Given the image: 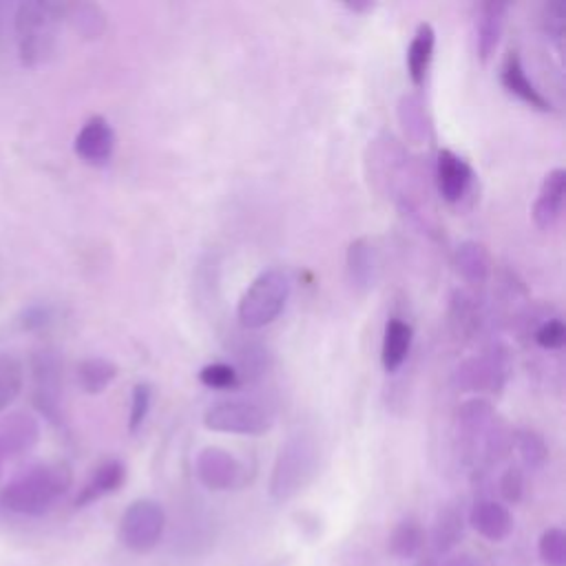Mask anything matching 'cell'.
<instances>
[{
	"instance_id": "25",
	"label": "cell",
	"mask_w": 566,
	"mask_h": 566,
	"mask_svg": "<svg viewBox=\"0 0 566 566\" xmlns=\"http://www.w3.org/2000/svg\"><path fill=\"white\" fill-rule=\"evenodd\" d=\"M116 378H118V365L107 359L94 356V359H85L78 365V385L87 394H103Z\"/></svg>"
},
{
	"instance_id": "18",
	"label": "cell",
	"mask_w": 566,
	"mask_h": 566,
	"mask_svg": "<svg viewBox=\"0 0 566 566\" xmlns=\"http://www.w3.org/2000/svg\"><path fill=\"white\" fill-rule=\"evenodd\" d=\"M504 19H506V6L502 3H482L478 8L476 50L482 63H487L495 54L502 30H504Z\"/></svg>"
},
{
	"instance_id": "32",
	"label": "cell",
	"mask_w": 566,
	"mask_h": 566,
	"mask_svg": "<svg viewBox=\"0 0 566 566\" xmlns=\"http://www.w3.org/2000/svg\"><path fill=\"white\" fill-rule=\"evenodd\" d=\"M153 405V387L149 383H138L131 392V412H129V431L136 434L147 423V416Z\"/></svg>"
},
{
	"instance_id": "19",
	"label": "cell",
	"mask_w": 566,
	"mask_h": 566,
	"mask_svg": "<svg viewBox=\"0 0 566 566\" xmlns=\"http://www.w3.org/2000/svg\"><path fill=\"white\" fill-rule=\"evenodd\" d=\"M414 341V330L403 319H389L383 330V345H381V361L385 372H396L409 356Z\"/></svg>"
},
{
	"instance_id": "26",
	"label": "cell",
	"mask_w": 566,
	"mask_h": 566,
	"mask_svg": "<svg viewBox=\"0 0 566 566\" xmlns=\"http://www.w3.org/2000/svg\"><path fill=\"white\" fill-rule=\"evenodd\" d=\"M25 367L12 354H0V412L8 409L23 392Z\"/></svg>"
},
{
	"instance_id": "9",
	"label": "cell",
	"mask_w": 566,
	"mask_h": 566,
	"mask_svg": "<svg viewBox=\"0 0 566 566\" xmlns=\"http://www.w3.org/2000/svg\"><path fill=\"white\" fill-rule=\"evenodd\" d=\"M34 383H36V405L54 423L61 418V396H63V365L56 352H41L34 361Z\"/></svg>"
},
{
	"instance_id": "37",
	"label": "cell",
	"mask_w": 566,
	"mask_h": 566,
	"mask_svg": "<svg viewBox=\"0 0 566 566\" xmlns=\"http://www.w3.org/2000/svg\"><path fill=\"white\" fill-rule=\"evenodd\" d=\"M21 321H23V328H28V330L45 328L52 321V310L47 306H32L25 310Z\"/></svg>"
},
{
	"instance_id": "1",
	"label": "cell",
	"mask_w": 566,
	"mask_h": 566,
	"mask_svg": "<svg viewBox=\"0 0 566 566\" xmlns=\"http://www.w3.org/2000/svg\"><path fill=\"white\" fill-rule=\"evenodd\" d=\"M72 482L74 473L65 462L36 464L3 489L0 504L19 515H45L72 489Z\"/></svg>"
},
{
	"instance_id": "29",
	"label": "cell",
	"mask_w": 566,
	"mask_h": 566,
	"mask_svg": "<svg viewBox=\"0 0 566 566\" xmlns=\"http://www.w3.org/2000/svg\"><path fill=\"white\" fill-rule=\"evenodd\" d=\"M513 447L517 449L522 462L528 469H540L548 460V447L544 438L535 429H517L513 431Z\"/></svg>"
},
{
	"instance_id": "36",
	"label": "cell",
	"mask_w": 566,
	"mask_h": 566,
	"mask_svg": "<svg viewBox=\"0 0 566 566\" xmlns=\"http://www.w3.org/2000/svg\"><path fill=\"white\" fill-rule=\"evenodd\" d=\"M542 28L548 39H553L557 45L564 36V8L559 3H548L542 14Z\"/></svg>"
},
{
	"instance_id": "10",
	"label": "cell",
	"mask_w": 566,
	"mask_h": 566,
	"mask_svg": "<svg viewBox=\"0 0 566 566\" xmlns=\"http://www.w3.org/2000/svg\"><path fill=\"white\" fill-rule=\"evenodd\" d=\"M76 153L83 162L92 167H105L111 162L116 151V134L107 118L94 116L89 118L81 134L76 136Z\"/></svg>"
},
{
	"instance_id": "6",
	"label": "cell",
	"mask_w": 566,
	"mask_h": 566,
	"mask_svg": "<svg viewBox=\"0 0 566 566\" xmlns=\"http://www.w3.org/2000/svg\"><path fill=\"white\" fill-rule=\"evenodd\" d=\"M167 511L158 500L140 498L127 506L120 517V542L134 553L153 551L164 537Z\"/></svg>"
},
{
	"instance_id": "17",
	"label": "cell",
	"mask_w": 566,
	"mask_h": 566,
	"mask_svg": "<svg viewBox=\"0 0 566 566\" xmlns=\"http://www.w3.org/2000/svg\"><path fill=\"white\" fill-rule=\"evenodd\" d=\"M125 480H127V467L116 458L105 460L103 464L96 467V471L92 473V478L87 480V484L83 487V491L78 493L74 504L78 509L89 506V504L98 502L100 498L116 493L125 484Z\"/></svg>"
},
{
	"instance_id": "41",
	"label": "cell",
	"mask_w": 566,
	"mask_h": 566,
	"mask_svg": "<svg viewBox=\"0 0 566 566\" xmlns=\"http://www.w3.org/2000/svg\"><path fill=\"white\" fill-rule=\"evenodd\" d=\"M3 464H6V458L0 456V476H3Z\"/></svg>"
},
{
	"instance_id": "35",
	"label": "cell",
	"mask_w": 566,
	"mask_h": 566,
	"mask_svg": "<svg viewBox=\"0 0 566 566\" xmlns=\"http://www.w3.org/2000/svg\"><path fill=\"white\" fill-rule=\"evenodd\" d=\"M498 491L506 504H517L524 495V476L520 467H506L498 478Z\"/></svg>"
},
{
	"instance_id": "8",
	"label": "cell",
	"mask_w": 566,
	"mask_h": 566,
	"mask_svg": "<svg viewBox=\"0 0 566 566\" xmlns=\"http://www.w3.org/2000/svg\"><path fill=\"white\" fill-rule=\"evenodd\" d=\"M197 480L211 491L239 489L246 482V467L222 447H204L195 458Z\"/></svg>"
},
{
	"instance_id": "20",
	"label": "cell",
	"mask_w": 566,
	"mask_h": 566,
	"mask_svg": "<svg viewBox=\"0 0 566 566\" xmlns=\"http://www.w3.org/2000/svg\"><path fill=\"white\" fill-rule=\"evenodd\" d=\"M434 47H436V32L429 23L418 25L409 47H407V74L414 87H423L434 61Z\"/></svg>"
},
{
	"instance_id": "2",
	"label": "cell",
	"mask_w": 566,
	"mask_h": 566,
	"mask_svg": "<svg viewBox=\"0 0 566 566\" xmlns=\"http://www.w3.org/2000/svg\"><path fill=\"white\" fill-rule=\"evenodd\" d=\"M319 445L308 431L290 436L277 451L273 473H270V498L275 502H288L299 495L319 473Z\"/></svg>"
},
{
	"instance_id": "7",
	"label": "cell",
	"mask_w": 566,
	"mask_h": 566,
	"mask_svg": "<svg viewBox=\"0 0 566 566\" xmlns=\"http://www.w3.org/2000/svg\"><path fill=\"white\" fill-rule=\"evenodd\" d=\"M511 374V359L504 348H493L480 356L467 359L456 370L460 392H500Z\"/></svg>"
},
{
	"instance_id": "14",
	"label": "cell",
	"mask_w": 566,
	"mask_h": 566,
	"mask_svg": "<svg viewBox=\"0 0 566 566\" xmlns=\"http://www.w3.org/2000/svg\"><path fill=\"white\" fill-rule=\"evenodd\" d=\"M469 524L489 542H504L515 526L509 506L491 498H482L471 506Z\"/></svg>"
},
{
	"instance_id": "22",
	"label": "cell",
	"mask_w": 566,
	"mask_h": 566,
	"mask_svg": "<svg viewBox=\"0 0 566 566\" xmlns=\"http://www.w3.org/2000/svg\"><path fill=\"white\" fill-rule=\"evenodd\" d=\"M453 264H456L458 275L467 284H484L489 279L491 259H489L487 248L482 244H478V242H462L456 248Z\"/></svg>"
},
{
	"instance_id": "4",
	"label": "cell",
	"mask_w": 566,
	"mask_h": 566,
	"mask_svg": "<svg viewBox=\"0 0 566 566\" xmlns=\"http://www.w3.org/2000/svg\"><path fill=\"white\" fill-rule=\"evenodd\" d=\"M292 292L290 277L279 270L270 268L264 270L242 295L237 306V319L244 330H261L279 319L286 310L288 299Z\"/></svg>"
},
{
	"instance_id": "5",
	"label": "cell",
	"mask_w": 566,
	"mask_h": 566,
	"mask_svg": "<svg viewBox=\"0 0 566 566\" xmlns=\"http://www.w3.org/2000/svg\"><path fill=\"white\" fill-rule=\"evenodd\" d=\"M275 423L273 412L250 398H228L209 407L204 414V425L217 434H235V436H261L270 431Z\"/></svg>"
},
{
	"instance_id": "24",
	"label": "cell",
	"mask_w": 566,
	"mask_h": 566,
	"mask_svg": "<svg viewBox=\"0 0 566 566\" xmlns=\"http://www.w3.org/2000/svg\"><path fill=\"white\" fill-rule=\"evenodd\" d=\"M493 409L487 401L482 398H471L467 401L464 405H460L458 409V416H456V423H458V429L460 434L467 438V440H476V438H484L487 429L491 427L493 423Z\"/></svg>"
},
{
	"instance_id": "34",
	"label": "cell",
	"mask_w": 566,
	"mask_h": 566,
	"mask_svg": "<svg viewBox=\"0 0 566 566\" xmlns=\"http://www.w3.org/2000/svg\"><path fill=\"white\" fill-rule=\"evenodd\" d=\"M535 343L544 350H562L566 343V325L562 319H546L535 330Z\"/></svg>"
},
{
	"instance_id": "11",
	"label": "cell",
	"mask_w": 566,
	"mask_h": 566,
	"mask_svg": "<svg viewBox=\"0 0 566 566\" xmlns=\"http://www.w3.org/2000/svg\"><path fill=\"white\" fill-rule=\"evenodd\" d=\"M41 425L28 412H14L0 420V456L12 458L32 451L39 445Z\"/></svg>"
},
{
	"instance_id": "15",
	"label": "cell",
	"mask_w": 566,
	"mask_h": 566,
	"mask_svg": "<svg viewBox=\"0 0 566 566\" xmlns=\"http://www.w3.org/2000/svg\"><path fill=\"white\" fill-rule=\"evenodd\" d=\"M564 195H566V171L553 169L551 173H546L531 211L537 228L548 231L559 222L562 209H564Z\"/></svg>"
},
{
	"instance_id": "3",
	"label": "cell",
	"mask_w": 566,
	"mask_h": 566,
	"mask_svg": "<svg viewBox=\"0 0 566 566\" xmlns=\"http://www.w3.org/2000/svg\"><path fill=\"white\" fill-rule=\"evenodd\" d=\"M67 17L63 3H21L17 12L19 52L25 67H39L56 52V30Z\"/></svg>"
},
{
	"instance_id": "13",
	"label": "cell",
	"mask_w": 566,
	"mask_h": 566,
	"mask_svg": "<svg viewBox=\"0 0 566 566\" xmlns=\"http://www.w3.org/2000/svg\"><path fill=\"white\" fill-rule=\"evenodd\" d=\"M500 83L513 98H517L526 107H531L540 114H551L553 111L551 100L528 81L517 52H509V56L504 58L502 72H500Z\"/></svg>"
},
{
	"instance_id": "23",
	"label": "cell",
	"mask_w": 566,
	"mask_h": 566,
	"mask_svg": "<svg viewBox=\"0 0 566 566\" xmlns=\"http://www.w3.org/2000/svg\"><path fill=\"white\" fill-rule=\"evenodd\" d=\"M425 540H427V535H425L423 524L414 517H405L392 528L387 548L398 559H414L425 548Z\"/></svg>"
},
{
	"instance_id": "30",
	"label": "cell",
	"mask_w": 566,
	"mask_h": 566,
	"mask_svg": "<svg viewBox=\"0 0 566 566\" xmlns=\"http://www.w3.org/2000/svg\"><path fill=\"white\" fill-rule=\"evenodd\" d=\"M537 555L542 566H566V531L548 526L537 540Z\"/></svg>"
},
{
	"instance_id": "28",
	"label": "cell",
	"mask_w": 566,
	"mask_h": 566,
	"mask_svg": "<svg viewBox=\"0 0 566 566\" xmlns=\"http://www.w3.org/2000/svg\"><path fill=\"white\" fill-rule=\"evenodd\" d=\"M78 34L85 39H100L107 30V17L98 6H67V17Z\"/></svg>"
},
{
	"instance_id": "39",
	"label": "cell",
	"mask_w": 566,
	"mask_h": 566,
	"mask_svg": "<svg viewBox=\"0 0 566 566\" xmlns=\"http://www.w3.org/2000/svg\"><path fill=\"white\" fill-rule=\"evenodd\" d=\"M345 8L354 14H363V12H372L374 6L372 3H345Z\"/></svg>"
},
{
	"instance_id": "31",
	"label": "cell",
	"mask_w": 566,
	"mask_h": 566,
	"mask_svg": "<svg viewBox=\"0 0 566 566\" xmlns=\"http://www.w3.org/2000/svg\"><path fill=\"white\" fill-rule=\"evenodd\" d=\"M398 118L405 129V134L420 142L427 136V118H425V107L418 96H403L398 103Z\"/></svg>"
},
{
	"instance_id": "38",
	"label": "cell",
	"mask_w": 566,
	"mask_h": 566,
	"mask_svg": "<svg viewBox=\"0 0 566 566\" xmlns=\"http://www.w3.org/2000/svg\"><path fill=\"white\" fill-rule=\"evenodd\" d=\"M447 566H484V564L471 553H458L447 559Z\"/></svg>"
},
{
	"instance_id": "12",
	"label": "cell",
	"mask_w": 566,
	"mask_h": 566,
	"mask_svg": "<svg viewBox=\"0 0 566 566\" xmlns=\"http://www.w3.org/2000/svg\"><path fill=\"white\" fill-rule=\"evenodd\" d=\"M473 182L471 167L449 149H442L436 160V186L445 202H460Z\"/></svg>"
},
{
	"instance_id": "16",
	"label": "cell",
	"mask_w": 566,
	"mask_h": 566,
	"mask_svg": "<svg viewBox=\"0 0 566 566\" xmlns=\"http://www.w3.org/2000/svg\"><path fill=\"white\" fill-rule=\"evenodd\" d=\"M348 277L356 292L365 295L374 288L378 275V255L370 237H359L348 246Z\"/></svg>"
},
{
	"instance_id": "33",
	"label": "cell",
	"mask_w": 566,
	"mask_h": 566,
	"mask_svg": "<svg viewBox=\"0 0 566 566\" xmlns=\"http://www.w3.org/2000/svg\"><path fill=\"white\" fill-rule=\"evenodd\" d=\"M202 385L211 389H235L239 387V374L231 363H211L200 372Z\"/></svg>"
},
{
	"instance_id": "27",
	"label": "cell",
	"mask_w": 566,
	"mask_h": 566,
	"mask_svg": "<svg viewBox=\"0 0 566 566\" xmlns=\"http://www.w3.org/2000/svg\"><path fill=\"white\" fill-rule=\"evenodd\" d=\"M235 359H237V365H233V367H235L237 374H239V383H244V381H257V378H261V376L268 372V367H270V352H268L261 343H257V341L244 343V345L237 350Z\"/></svg>"
},
{
	"instance_id": "40",
	"label": "cell",
	"mask_w": 566,
	"mask_h": 566,
	"mask_svg": "<svg viewBox=\"0 0 566 566\" xmlns=\"http://www.w3.org/2000/svg\"><path fill=\"white\" fill-rule=\"evenodd\" d=\"M414 566H440V564L434 557H429V555H418Z\"/></svg>"
},
{
	"instance_id": "21",
	"label": "cell",
	"mask_w": 566,
	"mask_h": 566,
	"mask_svg": "<svg viewBox=\"0 0 566 566\" xmlns=\"http://www.w3.org/2000/svg\"><path fill=\"white\" fill-rule=\"evenodd\" d=\"M464 535V515L462 509L456 504H447L438 511L434 528H431V544L436 553H451Z\"/></svg>"
}]
</instances>
